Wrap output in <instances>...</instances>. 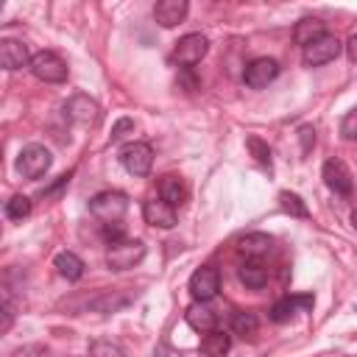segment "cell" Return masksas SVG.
Returning <instances> with one entry per match:
<instances>
[{"label": "cell", "mask_w": 357, "mask_h": 357, "mask_svg": "<svg viewBox=\"0 0 357 357\" xmlns=\"http://www.w3.org/2000/svg\"><path fill=\"white\" fill-rule=\"evenodd\" d=\"M126 209H128V198H126V192H117V190H103V192H98V195L89 198V212L100 223H117V220H123Z\"/></svg>", "instance_id": "cell-1"}, {"label": "cell", "mask_w": 357, "mask_h": 357, "mask_svg": "<svg viewBox=\"0 0 357 357\" xmlns=\"http://www.w3.org/2000/svg\"><path fill=\"white\" fill-rule=\"evenodd\" d=\"M31 73L45 84H61V81H67L70 70H67V61L56 50H39L31 59Z\"/></svg>", "instance_id": "cell-2"}, {"label": "cell", "mask_w": 357, "mask_h": 357, "mask_svg": "<svg viewBox=\"0 0 357 357\" xmlns=\"http://www.w3.org/2000/svg\"><path fill=\"white\" fill-rule=\"evenodd\" d=\"M50 165H53V156L45 145H25L17 156V173L22 178H39L50 170Z\"/></svg>", "instance_id": "cell-3"}, {"label": "cell", "mask_w": 357, "mask_h": 357, "mask_svg": "<svg viewBox=\"0 0 357 357\" xmlns=\"http://www.w3.org/2000/svg\"><path fill=\"white\" fill-rule=\"evenodd\" d=\"M145 257V245L139 240H120V243H112L106 248V265L109 271H128L134 268L137 262H142Z\"/></svg>", "instance_id": "cell-4"}, {"label": "cell", "mask_w": 357, "mask_h": 357, "mask_svg": "<svg viewBox=\"0 0 357 357\" xmlns=\"http://www.w3.org/2000/svg\"><path fill=\"white\" fill-rule=\"evenodd\" d=\"M340 50H343V42H340L337 36H332V33H324V36L315 39L312 45L301 47V59H304L307 67H321V64L337 59Z\"/></svg>", "instance_id": "cell-5"}, {"label": "cell", "mask_w": 357, "mask_h": 357, "mask_svg": "<svg viewBox=\"0 0 357 357\" xmlns=\"http://www.w3.org/2000/svg\"><path fill=\"white\" fill-rule=\"evenodd\" d=\"M120 165L131 176H148L151 165H153V148L148 142H128L120 151Z\"/></svg>", "instance_id": "cell-6"}, {"label": "cell", "mask_w": 357, "mask_h": 357, "mask_svg": "<svg viewBox=\"0 0 357 357\" xmlns=\"http://www.w3.org/2000/svg\"><path fill=\"white\" fill-rule=\"evenodd\" d=\"M206 50H209V39L204 33H184L173 47V59L184 67H192L206 56Z\"/></svg>", "instance_id": "cell-7"}, {"label": "cell", "mask_w": 357, "mask_h": 357, "mask_svg": "<svg viewBox=\"0 0 357 357\" xmlns=\"http://www.w3.org/2000/svg\"><path fill=\"white\" fill-rule=\"evenodd\" d=\"M276 75H279V61H276V59H268V56L251 59V61L245 64V70H243V81H245V86H251V89L268 86Z\"/></svg>", "instance_id": "cell-8"}, {"label": "cell", "mask_w": 357, "mask_h": 357, "mask_svg": "<svg viewBox=\"0 0 357 357\" xmlns=\"http://www.w3.org/2000/svg\"><path fill=\"white\" fill-rule=\"evenodd\" d=\"M218 290H220V273H218V268L204 265V268H198L190 276V293H192L195 301H204L206 304V301H212L218 296Z\"/></svg>", "instance_id": "cell-9"}, {"label": "cell", "mask_w": 357, "mask_h": 357, "mask_svg": "<svg viewBox=\"0 0 357 357\" xmlns=\"http://www.w3.org/2000/svg\"><path fill=\"white\" fill-rule=\"evenodd\" d=\"M324 184L335 195H349L351 187H354V181H351V170L346 167V162H340V159L324 162Z\"/></svg>", "instance_id": "cell-10"}, {"label": "cell", "mask_w": 357, "mask_h": 357, "mask_svg": "<svg viewBox=\"0 0 357 357\" xmlns=\"http://www.w3.org/2000/svg\"><path fill=\"white\" fill-rule=\"evenodd\" d=\"M142 218H145V223H151V226L173 229V226H176V206H170V204L162 201V198H148V201L142 204Z\"/></svg>", "instance_id": "cell-11"}, {"label": "cell", "mask_w": 357, "mask_h": 357, "mask_svg": "<svg viewBox=\"0 0 357 357\" xmlns=\"http://www.w3.org/2000/svg\"><path fill=\"white\" fill-rule=\"evenodd\" d=\"M31 59L28 56V45L20 42V39H3L0 42V64L3 70H20V67H31Z\"/></svg>", "instance_id": "cell-12"}, {"label": "cell", "mask_w": 357, "mask_h": 357, "mask_svg": "<svg viewBox=\"0 0 357 357\" xmlns=\"http://www.w3.org/2000/svg\"><path fill=\"white\" fill-rule=\"evenodd\" d=\"M98 103L92 100V98H86V95H75V98H70L67 100V106H64V114L73 120V123H78V126H92L95 120H98Z\"/></svg>", "instance_id": "cell-13"}, {"label": "cell", "mask_w": 357, "mask_h": 357, "mask_svg": "<svg viewBox=\"0 0 357 357\" xmlns=\"http://www.w3.org/2000/svg\"><path fill=\"white\" fill-rule=\"evenodd\" d=\"M187 8H190L187 0H159L153 6V17L162 28H173L187 17Z\"/></svg>", "instance_id": "cell-14"}, {"label": "cell", "mask_w": 357, "mask_h": 357, "mask_svg": "<svg viewBox=\"0 0 357 357\" xmlns=\"http://www.w3.org/2000/svg\"><path fill=\"white\" fill-rule=\"evenodd\" d=\"M184 321L190 324V329H195V332H201V335H206V332H212V329L218 326V315H215L204 301H192V304L187 307V312H184Z\"/></svg>", "instance_id": "cell-15"}, {"label": "cell", "mask_w": 357, "mask_h": 357, "mask_svg": "<svg viewBox=\"0 0 357 357\" xmlns=\"http://www.w3.org/2000/svg\"><path fill=\"white\" fill-rule=\"evenodd\" d=\"M187 195H190V190H187V184H184L181 176L167 173V176L159 178V198L167 201L170 206H181L187 201Z\"/></svg>", "instance_id": "cell-16"}, {"label": "cell", "mask_w": 357, "mask_h": 357, "mask_svg": "<svg viewBox=\"0 0 357 357\" xmlns=\"http://www.w3.org/2000/svg\"><path fill=\"white\" fill-rule=\"evenodd\" d=\"M273 245V240L262 231H251V234H243L237 240V251L245 257V259H262V254H268Z\"/></svg>", "instance_id": "cell-17"}, {"label": "cell", "mask_w": 357, "mask_h": 357, "mask_svg": "<svg viewBox=\"0 0 357 357\" xmlns=\"http://www.w3.org/2000/svg\"><path fill=\"white\" fill-rule=\"evenodd\" d=\"M315 304V298L312 296H284V298H279L273 307H271V321H276V324H284L298 307L301 310H310Z\"/></svg>", "instance_id": "cell-18"}, {"label": "cell", "mask_w": 357, "mask_h": 357, "mask_svg": "<svg viewBox=\"0 0 357 357\" xmlns=\"http://www.w3.org/2000/svg\"><path fill=\"white\" fill-rule=\"evenodd\" d=\"M237 276H240V282H243L245 287L259 290V287L268 284V265H265L262 259H245V262L237 268Z\"/></svg>", "instance_id": "cell-19"}, {"label": "cell", "mask_w": 357, "mask_h": 357, "mask_svg": "<svg viewBox=\"0 0 357 357\" xmlns=\"http://www.w3.org/2000/svg\"><path fill=\"white\" fill-rule=\"evenodd\" d=\"M324 33H326V28H324V22L315 20V17H304V20H298L296 28H293V39H296L301 47L312 45V42L321 39Z\"/></svg>", "instance_id": "cell-20"}, {"label": "cell", "mask_w": 357, "mask_h": 357, "mask_svg": "<svg viewBox=\"0 0 357 357\" xmlns=\"http://www.w3.org/2000/svg\"><path fill=\"white\" fill-rule=\"evenodd\" d=\"M56 271L67 279V282H78L84 276V259L73 251H61L56 254Z\"/></svg>", "instance_id": "cell-21"}, {"label": "cell", "mask_w": 357, "mask_h": 357, "mask_svg": "<svg viewBox=\"0 0 357 357\" xmlns=\"http://www.w3.org/2000/svg\"><path fill=\"white\" fill-rule=\"evenodd\" d=\"M229 346H231V337H229L223 329H212V332H206L204 340H201V351H204L206 357H223V354L229 351Z\"/></svg>", "instance_id": "cell-22"}, {"label": "cell", "mask_w": 357, "mask_h": 357, "mask_svg": "<svg viewBox=\"0 0 357 357\" xmlns=\"http://www.w3.org/2000/svg\"><path fill=\"white\" fill-rule=\"evenodd\" d=\"M259 329V318L251 312V310H237L231 315V332L240 335V337H254Z\"/></svg>", "instance_id": "cell-23"}, {"label": "cell", "mask_w": 357, "mask_h": 357, "mask_svg": "<svg viewBox=\"0 0 357 357\" xmlns=\"http://www.w3.org/2000/svg\"><path fill=\"white\" fill-rule=\"evenodd\" d=\"M31 209H33V204H31L28 195H11V198L6 201V215H8L11 220H22V218H28Z\"/></svg>", "instance_id": "cell-24"}, {"label": "cell", "mask_w": 357, "mask_h": 357, "mask_svg": "<svg viewBox=\"0 0 357 357\" xmlns=\"http://www.w3.org/2000/svg\"><path fill=\"white\" fill-rule=\"evenodd\" d=\"M279 204H282V209L287 212V215H293V218H307L310 215V209H307V204L296 195V192H279Z\"/></svg>", "instance_id": "cell-25"}, {"label": "cell", "mask_w": 357, "mask_h": 357, "mask_svg": "<svg viewBox=\"0 0 357 357\" xmlns=\"http://www.w3.org/2000/svg\"><path fill=\"white\" fill-rule=\"evenodd\" d=\"M89 357H126V351L112 340H95L89 346Z\"/></svg>", "instance_id": "cell-26"}, {"label": "cell", "mask_w": 357, "mask_h": 357, "mask_svg": "<svg viewBox=\"0 0 357 357\" xmlns=\"http://www.w3.org/2000/svg\"><path fill=\"white\" fill-rule=\"evenodd\" d=\"M245 145H248L251 156H254L259 165H271V148H268L259 137H248V139H245Z\"/></svg>", "instance_id": "cell-27"}, {"label": "cell", "mask_w": 357, "mask_h": 357, "mask_svg": "<svg viewBox=\"0 0 357 357\" xmlns=\"http://www.w3.org/2000/svg\"><path fill=\"white\" fill-rule=\"evenodd\" d=\"M340 137L349 139V142L357 139V106L351 112H346V117L340 120Z\"/></svg>", "instance_id": "cell-28"}, {"label": "cell", "mask_w": 357, "mask_h": 357, "mask_svg": "<svg viewBox=\"0 0 357 357\" xmlns=\"http://www.w3.org/2000/svg\"><path fill=\"white\" fill-rule=\"evenodd\" d=\"M100 234H103V240L112 245V243H120V240H126V226L117 220V223H100Z\"/></svg>", "instance_id": "cell-29"}, {"label": "cell", "mask_w": 357, "mask_h": 357, "mask_svg": "<svg viewBox=\"0 0 357 357\" xmlns=\"http://www.w3.org/2000/svg\"><path fill=\"white\" fill-rule=\"evenodd\" d=\"M128 131H134V120H131V117H120V120L114 123V128H112V142L123 139Z\"/></svg>", "instance_id": "cell-30"}, {"label": "cell", "mask_w": 357, "mask_h": 357, "mask_svg": "<svg viewBox=\"0 0 357 357\" xmlns=\"http://www.w3.org/2000/svg\"><path fill=\"white\" fill-rule=\"evenodd\" d=\"M298 139H301V151L307 153V151L315 145V128H312V126H301V128H298Z\"/></svg>", "instance_id": "cell-31"}, {"label": "cell", "mask_w": 357, "mask_h": 357, "mask_svg": "<svg viewBox=\"0 0 357 357\" xmlns=\"http://www.w3.org/2000/svg\"><path fill=\"white\" fill-rule=\"evenodd\" d=\"M346 56L357 64V33H351V36L346 39Z\"/></svg>", "instance_id": "cell-32"}, {"label": "cell", "mask_w": 357, "mask_h": 357, "mask_svg": "<svg viewBox=\"0 0 357 357\" xmlns=\"http://www.w3.org/2000/svg\"><path fill=\"white\" fill-rule=\"evenodd\" d=\"M70 184V173H64V176H59V181L50 187V190H42V195H53V192H59L61 187H67Z\"/></svg>", "instance_id": "cell-33"}, {"label": "cell", "mask_w": 357, "mask_h": 357, "mask_svg": "<svg viewBox=\"0 0 357 357\" xmlns=\"http://www.w3.org/2000/svg\"><path fill=\"white\" fill-rule=\"evenodd\" d=\"M351 223H354V229H357V209L351 212Z\"/></svg>", "instance_id": "cell-34"}]
</instances>
